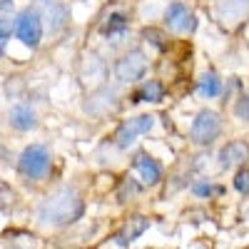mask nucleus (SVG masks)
Returning <instances> with one entry per match:
<instances>
[{"label":"nucleus","instance_id":"1","mask_svg":"<svg viewBox=\"0 0 249 249\" xmlns=\"http://www.w3.org/2000/svg\"><path fill=\"white\" fill-rule=\"evenodd\" d=\"M82 212H85V204H82L77 190H72V187H60L40 207V222L60 227V224H70V222L80 219Z\"/></svg>","mask_w":249,"mask_h":249},{"label":"nucleus","instance_id":"2","mask_svg":"<svg viewBox=\"0 0 249 249\" xmlns=\"http://www.w3.org/2000/svg\"><path fill=\"white\" fill-rule=\"evenodd\" d=\"M18 167L28 177H43L50 167L48 147H43V144H30V147H25L23 155H20V160H18Z\"/></svg>","mask_w":249,"mask_h":249},{"label":"nucleus","instance_id":"3","mask_svg":"<svg viewBox=\"0 0 249 249\" xmlns=\"http://www.w3.org/2000/svg\"><path fill=\"white\" fill-rule=\"evenodd\" d=\"M219 130H222L219 115L212 112V110H202V112L195 117L192 127H190V137H192V142H197V144H210V142L219 135Z\"/></svg>","mask_w":249,"mask_h":249},{"label":"nucleus","instance_id":"4","mask_svg":"<svg viewBox=\"0 0 249 249\" xmlns=\"http://www.w3.org/2000/svg\"><path fill=\"white\" fill-rule=\"evenodd\" d=\"M15 33H18V37H20V43H23V45L37 48L40 37H43V23H40V15L35 10H23L18 15Z\"/></svg>","mask_w":249,"mask_h":249},{"label":"nucleus","instance_id":"5","mask_svg":"<svg viewBox=\"0 0 249 249\" xmlns=\"http://www.w3.org/2000/svg\"><path fill=\"white\" fill-rule=\"evenodd\" d=\"M144 70H147V57H144L140 50H132L127 55H122L117 60V65H115V75L117 80L122 82H135L144 75Z\"/></svg>","mask_w":249,"mask_h":249},{"label":"nucleus","instance_id":"6","mask_svg":"<svg viewBox=\"0 0 249 249\" xmlns=\"http://www.w3.org/2000/svg\"><path fill=\"white\" fill-rule=\"evenodd\" d=\"M164 23H167V28L175 30V33H192L197 28L195 15L182 3H172L167 10H164Z\"/></svg>","mask_w":249,"mask_h":249},{"label":"nucleus","instance_id":"7","mask_svg":"<svg viewBox=\"0 0 249 249\" xmlns=\"http://www.w3.org/2000/svg\"><path fill=\"white\" fill-rule=\"evenodd\" d=\"M152 124H155V117H150V115H140V117H135L130 122H124L120 127V132H117V144L120 147H130L132 137L140 135V132H150Z\"/></svg>","mask_w":249,"mask_h":249},{"label":"nucleus","instance_id":"8","mask_svg":"<svg viewBox=\"0 0 249 249\" xmlns=\"http://www.w3.org/2000/svg\"><path fill=\"white\" fill-rule=\"evenodd\" d=\"M247 13H249V0H222L219 10H217L219 20L224 25H230V28L239 25Z\"/></svg>","mask_w":249,"mask_h":249},{"label":"nucleus","instance_id":"9","mask_svg":"<svg viewBox=\"0 0 249 249\" xmlns=\"http://www.w3.org/2000/svg\"><path fill=\"white\" fill-rule=\"evenodd\" d=\"M219 160H222V167H237V164H244L249 160V144L242 142V140L230 142L219 152Z\"/></svg>","mask_w":249,"mask_h":249},{"label":"nucleus","instance_id":"10","mask_svg":"<svg viewBox=\"0 0 249 249\" xmlns=\"http://www.w3.org/2000/svg\"><path fill=\"white\" fill-rule=\"evenodd\" d=\"M10 124L15 130H33L35 127V112L30 105H25V102H18V105H13L10 110Z\"/></svg>","mask_w":249,"mask_h":249},{"label":"nucleus","instance_id":"11","mask_svg":"<svg viewBox=\"0 0 249 249\" xmlns=\"http://www.w3.org/2000/svg\"><path fill=\"white\" fill-rule=\"evenodd\" d=\"M135 167H137V172H140V177H142L144 184H157L160 177H162L160 164H157L152 157H147V155H140V157L135 160Z\"/></svg>","mask_w":249,"mask_h":249},{"label":"nucleus","instance_id":"12","mask_svg":"<svg viewBox=\"0 0 249 249\" xmlns=\"http://www.w3.org/2000/svg\"><path fill=\"white\" fill-rule=\"evenodd\" d=\"M147 227H150V219L147 217H142V214H135V217H130V222L124 224V237H127V242H132V239H137L140 234H144L147 232Z\"/></svg>","mask_w":249,"mask_h":249},{"label":"nucleus","instance_id":"13","mask_svg":"<svg viewBox=\"0 0 249 249\" xmlns=\"http://www.w3.org/2000/svg\"><path fill=\"white\" fill-rule=\"evenodd\" d=\"M162 95H164L162 82L160 80H150V82H144V88L140 92V100H144V102H160Z\"/></svg>","mask_w":249,"mask_h":249},{"label":"nucleus","instance_id":"14","mask_svg":"<svg viewBox=\"0 0 249 249\" xmlns=\"http://www.w3.org/2000/svg\"><path fill=\"white\" fill-rule=\"evenodd\" d=\"M219 90H222V85H219V77H217L214 72L202 75V80H199V92H202L204 97H214V95H219Z\"/></svg>","mask_w":249,"mask_h":249},{"label":"nucleus","instance_id":"15","mask_svg":"<svg viewBox=\"0 0 249 249\" xmlns=\"http://www.w3.org/2000/svg\"><path fill=\"white\" fill-rule=\"evenodd\" d=\"M234 187H237L239 192H249V167L237 172V177H234Z\"/></svg>","mask_w":249,"mask_h":249},{"label":"nucleus","instance_id":"16","mask_svg":"<svg viewBox=\"0 0 249 249\" xmlns=\"http://www.w3.org/2000/svg\"><path fill=\"white\" fill-rule=\"evenodd\" d=\"M192 192L204 197V195H214V192H222V190H219V187H212V184H195Z\"/></svg>","mask_w":249,"mask_h":249},{"label":"nucleus","instance_id":"17","mask_svg":"<svg viewBox=\"0 0 249 249\" xmlns=\"http://www.w3.org/2000/svg\"><path fill=\"white\" fill-rule=\"evenodd\" d=\"M142 37L147 40V43H152L155 48H162V35H160L157 30H144V33H142Z\"/></svg>","mask_w":249,"mask_h":249},{"label":"nucleus","instance_id":"18","mask_svg":"<svg viewBox=\"0 0 249 249\" xmlns=\"http://www.w3.org/2000/svg\"><path fill=\"white\" fill-rule=\"evenodd\" d=\"M137 190H140V187H137V184H135V182H132V179L127 177V179H124V184H122V192H120V199H124V197H127V195H135Z\"/></svg>","mask_w":249,"mask_h":249},{"label":"nucleus","instance_id":"19","mask_svg":"<svg viewBox=\"0 0 249 249\" xmlns=\"http://www.w3.org/2000/svg\"><path fill=\"white\" fill-rule=\"evenodd\" d=\"M237 115H239L242 120H249V97H244L239 105H237Z\"/></svg>","mask_w":249,"mask_h":249}]
</instances>
